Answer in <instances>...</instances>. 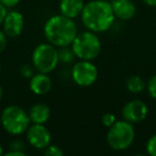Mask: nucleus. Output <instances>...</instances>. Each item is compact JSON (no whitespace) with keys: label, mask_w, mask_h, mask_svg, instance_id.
<instances>
[{"label":"nucleus","mask_w":156,"mask_h":156,"mask_svg":"<svg viewBox=\"0 0 156 156\" xmlns=\"http://www.w3.org/2000/svg\"><path fill=\"white\" fill-rule=\"evenodd\" d=\"M20 0H0V2L2 3L5 8H14L20 3Z\"/></svg>","instance_id":"nucleus-23"},{"label":"nucleus","mask_w":156,"mask_h":156,"mask_svg":"<svg viewBox=\"0 0 156 156\" xmlns=\"http://www.w3.org/2000/svg\"><path fill=\"white\" fill-rule=\"evenodd\" d=\"M111 7L115 17L121 20H129L136 14V5L132 0H112Z\"/></svg>","instance_id":"nucleus-11"},{"label":"nucleus","mask_w":156,"mask_h":156,"mask_svg":"<svg viewBox=\"0 0 156 156\" xmlns=\"http://www.w3.org/2000/svg\"><path fill=\"white\" fill-rule=\"evenodd\" d=\"M0 121L3 129L13 136L25 133L31 123L28 112L17 105H9L5 107L1 113Z\"/></svg>","instance_id":"nucleus-4"},{"label":"nucleus","mask_w":156,"mask_h":156,"mask_svg":"<svg viewBox=\"0 0 156 156\" xmlns=\"http://www.w3.org/2000/svg\"><path fill=\"white\" fill-rule=\"evenodd\" d=\"M8 11H7V8L2 5V3L0 2V25L2 24L3 20H5V15H7Z\"/></svg>","instance_id":"nucleus-25"},{"label":"nucleus","mask_w":156,"mask_h":156,"mask_svg":"<svg viewBox=\"0 0 156 156\" xmlns=\"http://www.w3.org/2000/svg\"><path fill=\"white\" fill-rule=\"evenodd\" d=\"M2 95H3V90H2L1 85H0V102H1V100H2Z\"/></svg>","instance_id":"nucleus-28"},{"label":"nucleus","mask_w":156,"mask_h":156,"mask_svg":"<svg viewBox=\"0 0 156 156\" xmlns=\"http://www.w3.org/2000/svg\"><path fill=\"white\" fill-rule=\"evenodd\" d=\"M147 92H149L150 96L154 100H156V75L152 76L151 78L147 81Z\"/></svg>","instance_id":"nucleus-19"},{"label":"nucleus","mask_w":156,"mask_h":156,"mask_svg":"<svg viewBox=\"0 0 156 156\" xmlns=\"http://www.w3.org/2000/svg\"><path fill=\"white\" fill-rule=\"evenodd\" d=\"M80 16L88 30L95 33L109 30L115 20L111 3L105 0H91L87 2Z\"/></svg>","instance_id":"nucleus-1"},{"label":"nucleus","mask_w":156,"mask_h":156,"mask_svg":"<svg viewBox=\"0 0 156 156\" xmlns=\"http://www.w3.org/2000/svg\"><path fill=\"white\" fill-rule=\"evenodd\" d=\"M27 140L37 150H45L51 142V134L44 124H32L27 128Z\"/></svg>","instance_id":"nucleus-8"},{"label":"nucleus","mask_w":156,"mask_h":156,"mask_svg":"<svg viewBox=\"0 0 156 156\" xmlns=\"http://www.w3.org/2000/svg\"><path fill=\"white\" fill-rule=\"evenodd\" d=\"M71 47L76 58L79 60L92 61L98 58L102 50V42L93 31H83L77 33Z\"/></svg>","instance_id":"nucleus-3"},{"label":"nucleus","mask_w":156,"mask_h":156,"mask_svg":"<svg viewBox=\"0 0 156 156\" xmlns=\"http://www.w3.org/2000/svg\"><path fill=\"white\" fill-rule=\"evenodd\" d=\"M145 149H147V152L149 155L156 156V134L149 138Z\"/></svg>","instance_id":"nucleus-18"},{"label":"nucleus","mask_w":156,"mask_h":156,"mask_svg":"<svg viewBox=\"0 0 156 156\" xmlns=\"http://www.w3.org/2000/svg\"><path fill=\"white\" fill-rule=\"evenodd\" d=\"M29 87L30 90L37 95H44L50 91L52 87V81L48 74L45 73H37L34 74L30 78L29 81Z\"/></svg>","instance_id":"nucleus-12"},{"label":"nucleus","mask_w":156,"mask_h":156,"mask_svg":"<svg viewBox=\"0 0 156 156\" xmlns=\"http://www.w3.org/2000/svg\"><path fill=\"white\" fill-rule=\"evenodd\" d=\"M32 64L40 73H51L59 64L57 47L50 43L39 44L32 52Z\"/></svg>","instance_id":"nucleus-6"},{"label":"nucleus","mask_w":156,"mask_h":156,"mask_svg":"<svg viewBox=\"0 0 156 156\" xmlns=\"http://www.w3.org/2000/svg\"><path fill=\"white\" fill-rule=\"evenodd\" d=\"M28 115L32 124H45L50 118V108L44 103H37L31 106Z\"/></svg>","instance_id":"nucleus-14"},{"label":"nucleus","mask_w":156,"mask_h":156,"mask_svg":"<svg viewBox=\"0 0 156 156\" xmlns=\"http://www.w3.org/2000/svg\"><path fill=\"white\" fill-rule=\"evenodd\" d=\"M8 37L5 35V33L2 30H0V52H2L5 50V46L8 43Z\"/></svg>","instance_id":"nucleus-22"},{"label":"nucleus","mask_w":156,"mask_h":156,"mask_svg":"<svg viewBox=\"0 0 156 156\" xmlns=\"http://www.w3.org/2000/svg\"><path fill=\"white\" fill-rule=\"evenodd\" d=\"M10 150H18V151H24L25 150V147L20 141H15L11 144V149ZM25 152V151H24Z\"/></svg>","instance_id":"nucleus-26"},{"label":"nucleus","mask_w":156,"mask_h":156,"mask_svg":"<svg viewBox=\"0 0 156 156\" xmlns=\"http://www.w3.org/2000/svg\"><path fill=\"white\" fill-rule=\"evenodd\" d=\"M111 1H112V0H111Z\"/></svg>","instance_id":"nucleus-31"},{"label":"nucleus","mask_w":156,"mask_h":156,"mask_svg":"<svg viewBox=\"0 0 156 156\" xmlns=\"http://www.w3.org/2000/svg\"><path fill=\"white\" fill-rule=\"evenodd\" d=\"M0 71H1V63H0Z\"/></svg>","instance_id":"nucleus-30"},{"label":"nucleus","mask_w":156,"mask_h":156,"mask_svg":"<svg viewBox=\"0 0 156 156\" xmlns=\"http://www.w3.org/2000/svg\"><path fill=\"white\" fill-rule=\"evenodd\" d=\"M58 54H59V62L71 63L76 59L75 54H74L72 47H69V45L60 47V49L58 50Z\"/></svg>","instance_id":"nucleus-16"},{"label":"nucleus","mask_w":156,"mask_h":156,"mask_svg":"<svg viewBox=\"0 0 156 156\" xmlns=\"http://www.w3.org/2000/svg\"><path fill=\"white\" fill-rule=\"evenodd\" d=\"M26 152L24 151H18V150H10L9 152L5 154V156H25L26 155Z\"/></svg>","instance_id":"nucleus-24"},{"label":"nucleus","mask_w":156,"mask_h":156,"mask_svg":"<svg viewBox=\"0 0 156 156\" xmlns=\"http://www.w3.org/2000/svg\"><path fill=\"white\" fill-rule=\"evenodd\" d=\"M85 7L83 0H60V13L69 18H74L80 16Z\"/></svg>","instance_id":"nucleus-13"},{"label":"nucleus","mask_w":156,"mask_h":156,"mask_svg":"<svg viewBox=\"0 0 156 156\" xmlns=\"http://www.w3.org/2000/svg\"><path fill=\"white\" fill-rule=\"evenodd\" d=\"M135 140V128L133 123L126 120L115 121L107 132V143L115 151H124Z\"/></svg>","instance_id":"nucleus-5"},{"label":"nucleus","mask_w":156,"mask_h":156,"mask_svg":"<svg viewBox=\"0 0 156 156\" xmlns=\"http://www.w3.org/2000/svg\"><path fill=\"white\" fill-rule=\"evenodd\" d=\"M149 109L144 102L140 100H133L127 102L122 108L124 120L130 123H140L147 117Z\"/></svg>","instance_id":"nucleus-9"},{"label":"nucleus","mask_w":156,"mask_h":156,"mask_svg":"<svg viewBox=\"0 0 156 156\" xmlns=\"http://www.w3.org/2000/svg\"><path fill=\"white\" fill-rule=\"evenodd\" d=\"M44 154L46 156H62L64 154V152L62 151L60 147L55 144H49L44 151Z\"/></svg>","instance_id":"nucleus-17"},{"label":"nucleus","mask_w":156,"mask_h":156,"mask_svg":"<svg viewBox=\"0 0 156 156\" xmlns=\"http://www.w3.org/2000/svg\"><path fill=\"white\" fill-rule=\"evenodd\" d=\"M77 33L75 22L62 14L49 17L44 25V34L48 43L59 48L71 45Z\"/></svg>","instance_id":"nucleus-2"},{"label":"nucleus","mask_w":156,"mask_h":156,"mask_svg":"<svg viewBox=\"0 0 156 156\" xmlns=\"http://www.w3.org/2000/svg\"><path fill=\"white\" fill-rule=\"evenodd\" d=\"M115 121H117V118H115V115H113V113L107 112L102 117V123H103V125H105L106 127H110Z\"/></svg>","instance_id":"nucleus-20"},{"label":"nucleus","mask_w":156,"mask_h":156,"mask_svg":"<svg viewBox=\"0 0 156 156\" xmlns=\"http://www.w3.org/2000/svg\"><path fill=\"white\" fill-rule=\"evenodd\" d=\"M20 74L24 76L25 78H31L33 76V72L29 65H24L20 69Z\"/></svg>","instance_id":"nucleus-21"},{"label":"nucleus","mask_w":156,"mask_h":156,"mask_svg":"<svg viewBox=\"0 0 156 156\" xmlns=\"http://www.w3.org/2000/svg\"><path fill=\"white\" fill-rule=\"evenodd\" d=\"M72 79L80 87H90L98 79V67L89 60H79L72 67Z\"/></svg>","instance_id":"nucleus-7"},{"label":"nucleus","mask_w":156,"mask_h":156,"mask_svg":"<svg viewBox=\"0 0 156 156\" xmlns=\"http://www.w3.org/2000/svg\"><path fill=\"white\" fill-rule=\"evenodd\" d=\"M142 1L147 5H149V7L156 8V0H142Z\"/></svg>","instance_id":"nucleus-27"},{"label":"nucleus","mask_w":156,"mask_h":156,"mask_svg":"<svg viewBox=\"0 0 156 156\" xmlns=\"http://www.w3.org/2000/svg\"><path fill=\"white\" fill-rule=\"evenodd\" d=\"M3 154V149H2V145L0 144V155H2Z\"/></svg>","instance_id":"nucleus-29"},{"label":"nucleus","mask_w":156,"mask_h":156,"mask_svg":"<svg viewBox=\"0 0 156 156\" xmlns=\"http://www.w3.org/2000/svg\"><path fill=\"white\" fill-rule=\"evenodd\" d=\"M126 88L132 93H140L145 89V83L138 75H133L126 80Z\"/></svg>","instance_id":"nucleus-15"},{"label":"nucleus","mask_w":156,"mask_h":156,"mask_svg":"<svg viewBox=\"0 0 156 156\" xmlns=\"http://www.w3.org/2000/svg\"><path fill=\"white\" fill-rule=\"evenodd\" d=\"M2 31L10 39H15L22 34L25 26V18L18 11L8 12L2 22Z\"/></svg>","instance_id":"nucleus-10"}]
</instances>
